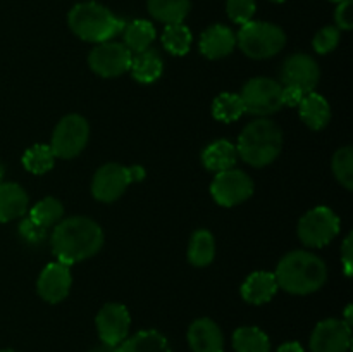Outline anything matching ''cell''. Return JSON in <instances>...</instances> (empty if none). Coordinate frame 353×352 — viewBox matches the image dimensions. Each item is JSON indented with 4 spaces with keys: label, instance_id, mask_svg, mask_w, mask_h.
Listing matches in <instances>:
<instances>
[{
    "label": "cell",
    "instance_id": "cell-36",
    "mask_svg": "<svg viewBox=\"0 0 353 352\" xmlns=\"http://www.w3.org/2000/svg\"><path fill=\"white\" fill-rule=\"evenodd\" d=\"M352 0H343L338 3L334 21H336L338 30H352L353 28V14H352Z\"/></svg>",
    "mask_w": 353,
    "mask_h": 352
},
{
    "label": "cell",
    "instance_id": "cell-35",
    "mask_svg": "<svg viewBox=\"0 0 353 352\" xmlns=\"http://www.w3.org/2000/svg\"><path fill=\"white\" fill-rule=\"evenodd\" d=\"M19 233L28 244H40L47 237V228L40 226L38 223H34L30 216L24 217L19 224Z\"/></svg>",
    "mask_w": 353,
    "mask_h": 352
},
{
    "label": "cell",
    "instance_id": "cell-16",
    "mask_svg": "<svg viewBox=\"0 0 353 352\" xmlns=\"http://www.w3.org/2000/svg\"><path fill=\"white\" fill-rule=\"evenodd\" d=\"M188 344L193 352H223L224 337L216 321L200 317L188 328Z\"/></svg>",
    "mask_w": 353,
    "mask_h": 352
},
{
    "label": "cell",
    "instance_id": "cell-19",
    "mask_svg": "<svg viewBox=\"0 0 353 352\" xmlns=\"http://www.w3.org/2000/svg\"><path fill=\"white\" fill-rule=\"evenodd\" d=\"M28 193L17 183H0V223L23 217L28 211Z\"/></svg>",
    "mask_w": 353,
    "mask_h": 352
},
{
    "label": "cell",
    "instance_id": "cell-39",
    "mask_svg": "<svg viewBox=\"0 0 353 352\" xmlns=\"http://www.w3.org/2000/svg\"><path fill=\"white\" fill-rule=\"evenodd\" d=\"M278 352H303V347L299 342H288V344H283Z\"/></svg>",
    "mask_w": 353,
    "mask_h": 352
},
{
    "label": "cell",
    "instance_id": "cell-20",
    "mask_svg": "<svg viewBox=\"0 0 353 352\" xmlns=\"http://www.w3.org/2000/svg\"><path fill=\"white\" fill-rule=\"evenodd\" d=\"M300 117L310 130H323L331 121V107L330 102L323 95L316 92L307 93L299 106Z\"/></svg>",
    "mask_w": 353,
    "mask_h": 352
},
{
    "label": "cell",
    "instance_id": "cell-38",
    "mask_svg": "<svg viewBox=\"0 0 353 352\" xmlns=\"http://www.w3.org/2000/svg\"><path fill=\"white\" fill-rule=\"evenodd\" d=\"M303 97H305V93L300 92L299 88H293V86L283 85V106L299 107Z\"/></svg>",
    "mask_w": 353,
    "mask_h": 352
},
{
    "label": "cell",
    "instance_id": "cell-26",
    "mask_svg": "<svg viewBox=\"0 0 353 352\" xmlns=\"http://www.w3.org/2000/svg\"><path fill=\"white\" fill-rule=\"evenodd\" d=\"M124 45L130 52H143L150 48L155 40L154 24L145 19H137L124 26Z\"/></svg>",
    "mask_w": 353,
    "mask_h": 352
},
{
    "label": "cell",
    "instance_id": "cell-32",
    "mask_svg": "<svg viewBox=\"0 0 353 352\" xmlns=\"http://www.w3.org/2000/svg\"><path fill=\"white\" fill-rule=\"evenodd\" d=\"M331 168H333L334 178L340 182V185H343L347 190H352L353 188V148L350 145L341 147L340 150L334 152Z\"/></svg>",
    "mask_w": 353,
    "mask_h": 352
},
{
    "label": "cell",
    "instance_id": "cell-34",
    "mask_svg": "<svg viewBox=\"0 0 353 352\" xmlns=\"http://www.w3.org/2000/svg\"><path fill=\"white\" fill-rule=\"evenodd\" d=\"M228 16L238 24H247L255 14V0H228Z\"/></svg>",
    "mask_w": 353,
    "mask_h": 352
},
{
    "label": "cell",
    "instance_id": "cell-21",
    "mask_svg": "<svg viewBox=\"0 0 353 352\" xmlns=\"http://www.w3.org/2000/svg\"><path fill=\"white\" fill-rule=\"evenodd\" d=\"M238 161V152L231 141L216 140L207 145L202 154V162L209 171L223 173L233 169Z\"/></svg>",
    "mask_w": 353,
    "mask_h": 352
},
{
    "label": "cell",
    "instance_id": "cell-18",
    "mask_svg": "<svg viewBox=\"0 0 353 352\" xmlns=\"http://www.w3.org/2000/svg\"><path fill=\"white\" fill-rule=\"evenodd\" d=\"M279 290L278 282H276L274 273L269 271H255L245 280L241 285V297L247 300L248 304L254 306H261V304L269 302L276 292Z\"/></svg>",
    "mask_w": 353,
    "mask_h": 352
},
{
    "label": "cell",
    "instance_id": "cell-28",
    "mask_svg": "<svg viewBox=\"0 0 353 352\" xmlns=\"http://www.w3.org/2000/svg\"><path fill=\"white\" fill-rule=\"evenodd\" d=\"M245 114L243 100L238 93H221L212 102V116L223 123H233Z\"/></svg>",
    "mask_w": 353,
    "mask_h": 352
},
{
    "label": "cell",
    "instance_id": "cell-41",
    "mask_svg": "<svg viewBox=\"0 0 353 352\" xmlns=\"http://www.w3.org/2000/svg\"><path fill=\"white\" fill-rule=\"evenodd\" d=\"M116 349H117V347H112V345L102 344V345H100V347L92 349V351H90V352H116Z\"/></svg>",
    "mask_w": 353,
    "mask_h": 352
},
{
    "label": "cell",
    "instance_id": "cell-4",
    "mask_svg": "<svg viewBox=\"0 0 353 352\" xmlns=\"http://www.w3.org/2000/svg\"><path fill=\"white\" fill-rule=\"evenodd\" d=\"M69 28L78 38L92 43L110 41L124 30V21L114 16L107 7L95 2L78 3L69 12Z\"/></svg>",
    "mask_w": 353,
    "mask_h": 352
},
{
    "label": "cell",
    "instance_id": "cell-15",
    "mask_svg": "<svg viewBox=\"0 0 353 352\" xmlns=\"http://www.w3.org/2000/svg\"><path fill=\"white\" fill-rule=\"evenodd\" d=\"M71 269L64 262H50L40 273L37 282L38 295L50 304H59L69 295L71 290Z\"/></svg>",
    "mask_w": 353,
    "mask_h": 352
},
{
    "label": "cell",
    "instance_id": "cell-9",
    "mask_svg": "<svg viewBox=\"0 0 353 352\" xmlns=\"http://www.w3.org/2000/svg\"><path fill=\"white\" fill-rule=\"evenodd\" d=\"M90 138V124L79 114L64 116L55 126L50 148L55 157L72 159L83 152Z\"/></svg>",
    "mask_w": 353,
    "mask_h": 352
},
{
    "label": "cell",
    "instance_id": "cell-33",
    "mask_svg": "<svg viewBox=\"0 0 353 352\" xmlns=\"http://www.w3.org/2000/svg\"><path fill=\"white\" fill-rule=\"evenodd\" d=\"M340 43V30L336 26H326L314 37V50L317 54H330Z\"/></svg>",
    "mask_w": 353,
    "mask_h": 352
},
{
    "label": "cell",
    "instance_id": "cell-23",
    "mask_svg": "<svg viewBox=\"0 0 353 352\" xmlns=\"http://www.w3.org/2000/svg\"><path fill=\"white\" fill-rule=\"evenodd\" d=\"M116 352H171V347L161 331L143 330L117 345Z\"/></svg>",
    "mask_w": 353,
    "mask_h": 352
},
{
    "label": "cell",
    "instance_id": "cell-45",
    "mask_svg": "<svg viewBox=\"0 0 353 352\" xmlns=\"http://www.w3.org/2000/svg\"><path fill=\"white\" fill-rule=\"evenodd\" d=\"M331 2H336V3H340V2H343V0H331Z\"/></svg>",
    "mask_w": 353,
    "mask_h": 352
},
{
    "label": "cell",
    "instance_id": "cell-17",
    "mask_svg": "<svg viewBox=\"0 0 353 352\" xmlns=\"http://www.w3.org/2000/svg\"><path fill=\"white\" fill-rule=\"evenodd\" d=\"M236 47V35L224 24H214L207 28L200 38V52L207 59H223Z\"/></svg>",
    "mask_w": 353,
    "mask_h": 352
},
{
    "label": "cell",
    "instance_id": "cell-29",
    "mask_svg": "<svg viewBox=\"0 0 353 352\" xmlns=\"http://www.w3.org/2000/svg\"><path fill=\"white\" fill-rule=\"evenodd\" d=\"M162 45L172 55H186L192 47V31L183 23L168 24L162 33Z\"/></svg>",
    "mask_w": 353,
    "mask_h": 352
},
{
    "label": "cell",
    "instance_id": "cell-42",
    "mask_svg": "<svg viewBox=\"0 0 353 352\" xmlns=\"http://www.w3.org/2000/svg\"><path fill=\"white\" fill-rule=\"evenodd\" d=\"M2 178H3V166L0 164V183H2Z\"/></svg>",
    "mask_w": 353,
    "mask_h": 352
},
{
    "label": "cell",
    "instance_id": "cell-24",
    "mask_svg": "<svg viewBox=\"0 0 353 352\" xmlns=\"http://www.w3.org/2000/svg\"><path fill=\"white\" fill-rule=\"evenodd\" d=\"M216 255V240L209 230H196L188 245V261L196 268L209 266Z\"/></svg>",
    "mask_w": 353,
    "mask_h": 352
},
{
    "label": "cell",
    "instance_id": "cell-37",
    "mask_svg": "<svg viewBox=\"0 0 353 352\" xmlns=\"http://www.w3.org/2000/svg\"><path fill=\"white\" fill-rule=\"evenodd\" d=\"M341 261H343V271L345 275L350 278L353 271V235L348 233L347 238L341 245Z\"/></svg>",
    "mask_w": 353,
    "mask_h": 352
},
{
    "label": "cell",
    "instance_id": "cell-2",
    "mask_svg": "<svg viewBox=\"0 0 353 352\" xmlns=\"http://www.w3.org/2000/svg\"><path fill=\"white\" fill-rule=\"evenodd\" d=\"M274 276L279 289L293 295H307L317 292L326 283L327 268L319 255L293 251L279 261Z\"/></svg>",
    "mask_w": 353,
    "mask_h": 352
},
{
    "label": "cell",
    "instance_id": "cell-40",
    "mask_svg": "<svg viewBox=\"0 0 353 352\" xmlns=\"http://www.w3.org/2000/svg\"><path fill=\"white\" fill-rule=\"evenodd\" d=\"M352 311H353V307L347 306V311H345V320H341L348 328H350V330H352Z\"/></svg>",
    "mask_w": 353,
    "mask_h": 352
},
{
    "label": "cell",
    "instance_id": "cell-11",
    "mask_svg": "<svg viewBox=\"0 0 353 352\" xmlns=\"http://www.w3.org/2000/svg\"><path fill=\"white\" fill-rule=\"evenodd\" d=\"M133 54L119 41L99 43L88 55V64L93 72L102 78H116L130 71Z\"/></svg>",
    "mask_w": 353,
    "mask_h": 352
},
{
    "label": "cell",
    "instance_id": "cell-8",
    "mask_svg": "<svg viewBox=\"0 0 353 352\" xmlns=\"http://www.w3.org/2000/svg\"><path fill=\"white\" fill-rule=\"evenodd\" d=\"M340 231V217L333 209L317 206L307 211L299 221V238L307 247H324L331 244Z\"/></svg>",
    "mask_w": 353,
    "mask_h": 352
},
{
    "label": "cell",
    "instance_id": "cell-1",
    "mask_svg": "<svg viewBox=\"0 0 353 352\" xmlns=\"http://www.w3.org/2000/svg\"><path fill=\"white\" fill-rule=\"evenodd\" d=\"M50 244L55 259L71 266L90 259L102 248L103 231L99 223L86 216L65 217L55 224Z\"/></svg>",
    "mask_w": 353,
    "mask_h": 352
},
{
    "label": "cell",
    "instance_id": "cell-3",
    "mask_svg": "<svg viewBox=\"0 0 353 352\" xmlns=\"http://www.w3.org/2000/svg\"><path fill=\"white\" fill-rule=\"evenodd\" d=\"M283 148V133L274 121L259 117L241 131L238 138V157L254 168H264L276 161Z\"/></svg>",
    "mask_w": 353,
    "mask_h": 352
},
{
    "label": "cell",
    "instance_id": "cell-5",
    "mask_svg": "<svg viewBox=\"0 0 353 352\" xmlns=\"http://www.w3.org/2000/svg\"><path fill=\"white\" fill-rule=\"evenodd\" d=\"M286 43L285 31L264 21H248L241 24L236 35V45L250 59H269L279 54Z\"/></svg>",
    "mask_w": 353,
    "mask_h": 352
},
{
    "label": "cell",
    "instance_id": "cell-10",
    "mask_svg": "<svg viewBox=\"0 0 353 352\" xmlns=\"http://www.w3.org/2000/svg\"><path fill=\"white\" fill-rule=\"evenodd\" d=\"M254 193V182L247 173L240 169H228L216 173V178L210 183V195L219 206L234 207L243 204Z\"/></svg>",
    "mask_w": 353,
    "mask_h": 352
},
{
    "label": "cell",
    "instance_id": "cell-44",
    "mask_svg": "<svg viewBox=\"0 0 353 352\" xmlns=\"http://www.w3.org/2000/svg\"><path fill=\"white\" fill-rule=\"evenodd\" d=\"M0 352H14V351H9V349H2V351Z\"/></svg>",
    "mask_w": 353,
    "mask_h": 352
},
{
    "label": "cell",
    "instance_id": "cell-14",
    "mask_svg": "<svg viewBox=\"0 0 353 352\" xmlns=\"http://www.w3.org/2000/svg\"><path fill=\"white\" fill-rule=\"evenodd\" d=\"M352 330L341 320H324L314 328L310 337L312 352H347L350 349Z\"/></svg>",
    "mask_w": 353,
    "mask_h": 352
},
{
    "label": "cell",
    "instance_id": "cell-43",
    "mask_svg": "<svg viewBox=\"0 0 353 352\" xmlns=\"http://www.w3.org/2000/svg\"><path fill=\"white\" fill-rule=\"evenodd\" d=\"M271 2H276V3H281V2H285V0H271Z\"/></svg>",
    "mask_w": 353,
    "mask_h": 352
},
{
    "label": "cell",
    "instance_id": "cell-22",
    "mask_svg": "<svg viewBox=\"0 0 353 352\" xmlns=\"http://www.w3.org/2000/svg\"><path fill=\"white\" fill-rule=\"evenodd\" d=\"M131 72H133V78L138 83H143V85H150V83L157 81L162 76L164 71V62H162L161 55L157 54V50H152L147 48L143 52H138L133 59H131Z\"/></svg>",
    "mask_w": 353,
    "mask_h": 352
},
{
    "label": "cell",
    "instance_id": "cell-25",
    "mask_svg": "<svg viewBox=\"0 0 353 352\" xmlns=\"http://www.w3.org/2000/svg\"><path fill=\"white\" fill-rule=\"evenodd\" d=\"M148 12L161 23H183L190 12V0H148Z\"/></svg>",
    "mask_w": 353,
    "mask_h": 352
},
{
    "label": "cell",
    "instance_id": "cell-13",
    "mask_svg": "<svg viewBox=\"0 0 353 352\" xmlns=\"http://www.w3.org/2000/svg\"><path fill=\"white\" fill-rule=\"evenodd\" d=\"M319 66L310 55L293 54L283 64V85L299 88L302 93H310L319 83Z\"/></svg>",
    "mask_w": 353,
    "mask_h": 352
},
{
    "label": "cell",
    "instance_id": "cell-27",
    "mask_svg": "<svg viewBox=\"0 0 353 352\" xmlns=\"http://www.w3.org/2000/svg\"><path fill=\"white\" fill-rule=\"evenodd\" d=\"M233 347L236 352H269V337L257 326H241L233 333Z\"/></svg>",
    "mask_w": 353,
    "mask_h": 352
},
{
    "label": "cell",
    "instance_id": "cell-31",
    "mask_svg": "<svg viewBox=\"0 0 353 352\" xmlns=\"http://www.w3.org/2000/svg\"><path fill=\"white\" fill-rule=\"evenodd\" d=\"M54 152H52L50 145L45 144L33 145L23 155V166L26 168V171L33 173V175H43V173L50 171L54 168Z\"/></svg>",
    "mask_w": 353,
    "mask_h": 352
},
{
    "label": "cell",
    "instance_id": "cell-30",
    "mask_svg": "<svg viewBox=\"0 0 353 352\" xmlns=\"http://www.w3.org/2000/svg\"><path fill=\"white\" fill-rule=\"evenodd\" d=\"M30 217L43 228L55 226L59 221L64 219V207H62L61 200L54 199V197H45L31 207Z\"/></svg>",
    "mask_w": 353,
    "mask_h": 352
},
{
    "label": "cell",
    "instance_id": "cell-6",
    "mask_svg": "<svg viewBox=\"0 0 353 352\" xmlns=\"http://www.w3.org/2000/svg\"><path fill=\"white\" fill-rule=\"evenodd\" d=\"M147 176L141 166H123L116 162L103 164L95 173L92 182V193L100 202H114L119 199L133 182H141Z\"/></svg>",
    "mask_w": 353,
    "mask_h": 352
},
{
    "label": "cell",
    "instance_id": "cell-7",
    "mask_svg": "<svg viewBox=\"0 0 353 352\" xmlns=\"http://www.w3.org/2000/svg\"><path fill=\"white\" fill-rule=\"evenodd\" d=\"M245 113L254 116H271L283 107V85L271 78H252L243 85L240 93Z\"/></svg>",
    "mask_w": 353,
    "mask_h": 352
},
{
    "label": "cell",
    "instance_id": "cell-12",
    "mask_svg": "<svg viewBox=\"0 0 353 352\" xmlns=\"http://www.w3.org/2000/svg\"><path fill=\"white\" fill-rule=\"evenodd\" d=\"M131 326V317L123 304H105L97 314V330L100 340L105 345L117 347L128 338Z\"/></svg>",
    "mask_w": 353,
    "mask_h": 352
}]
</instances>
